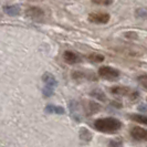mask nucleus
Instances as JSON below:
<instances>
[{
    "label": "nucleus",
    "instance_id": "obj_1",
    "mask_svg": "<svg viewBox=\"0 0 147 147\" xmlns=\"http://www.w3.org/2000/svg\"><path fill=\"white\" fill-rule=\"evenodd\" d=\"M94 127L97 131L103 133H114L117 132L122 127V123L117 118L114 117H104L98 118L94 122Z\"/></svg>",
    "mask_w": 147,
    "mask_h": 147
},
{
    "label": "nucleus",
    "instance_id": "obj_2",
    "mask_svg": "<svg viewBox=\"0 0 147 147\" xmlns=\"http://www.w3.org/2000/svg\"><path fill=\"white\" fill-rule=\"evenodd\" d=\"M98 75L105 80L114 81L119 78V71L112 66H101L98 69Z\"/></svg>",
    "mask_w": 147,
    "mask_h": 147
},
{
    "label": "nucleus",
    "instance_id": "obj_3",
    "mask_svg": "<svg viewBox=\"0 0 147 147\" xmlns=\"http://www.w3.org/2000/svg\"><path fill=\"white\" fill-rule=\"evenodd\" d=\"M111 16L106 12H93L88 15V21L97 23V24H105L110 21Z\"/></svg>",
    "mask_w": 147,
    "mask_h": 147
},
{
    "label": "nucleus",
    "instance_id": "obj_4",
    "mask_svg": "<svg viewBox=\"0 0 147 147\" xmlns=\"http://www.w3.org/2000/svg\"><path fill=\"white\" fill-rule=\"evenodd\" d=\"M111 92H112L113 94H115V95L131 96V97H133V98L138 96V94H137L136 92H134V91H132L131 88H125V86H114V88H112Z\"/></svg>",
    "mask_w": 147,
    "mask_h": 147
},
{
    "label": "nucleus",
    "instance_id": "obj_5",
    "mask_svg": "<svg viewBox=\"0 0 147 147\" xmlns=\"http://www.w3.org/2000/svg\"><path fill=\"white\" fill-rule=\"evenodd\" d=\"M131 135L136 140L147 142V129L143 127H133L131 129Z\"/></svg>",
    "mask_w": 147,
    "mask_h": 147
},
{
    "label": "nucleus",
    "instance_id": "obj_6",
    "mask_svg": "<svg viewBox=\"0 0 147 147\" xmlns=\"http://www.w3.org/2000/svg\"><path fill=\"white\" fill-rule=\"evenodd\" d=\"M26 15L30 17L31 19H34V20H40L44 17V12L41 8L39 7H31L29 8L27 11H26Z\"/></svg>",
    "mask_w": 147,
    "mask_h": 147
},
{
    "label": "nucleus",
    "instance_id": "obj_7",
    "mask_svg": "<svg viewBox=\"0 0 147 147\" xmlns=\"http://www.w3.org/2000/svg\"><path fill=\"white\" fill-rule=\"evenodd\" d=\"M63 59L66 63L69 64H75V63H79L81 61V58L78 53H75L73 51H65L63 53Z\"/></svg>",
    "mask_w": 147,
    "mask_h": 147
},
{
    "label": "nucleus",
    "instance_id": "obj_8",
    "mask_svg": "<svg viewBox=\"0 0 147 147\" xmlns=\"http://www.w3.org/2000/svg\"><path fill=\"white\" fill-rule=\"evenodd\" d=\"M42 80H43V82L48 85V86H55L57 85V80H55V78L52 75L51 73H44L43 76H42Z\"/></svg>",
    "mask_w": 147,
    "mask_h": 147
},
{
    "label": "nucleus",
    "instance_id": "obj_9",
    "mask_svg": "<svg viewBox=\"0 0 147 147\" xmlns=\"http://www.w3.org/2000/svg\"><path fill=\"white\" fill-rule=\"evenodd\" d=\"M88 60L90 62H93V63H100V62H103L104 61V55L102 54H100V53H91V54H88Z\"/></svg>",
    "mask_w": 147,
    "mask_h": 147
},
{
    "label": "nucleus",
    "instance_id": "obj_10",
    "mask_svg": "<svg viewBox=\"0 0 147 147\" xmlns=\"http://www.w3.org/2000/svg\"><path fill=\"white\" fill-rule=\"evenodd\" d=\"M3 10L9 16H17L20 12V7H18V6H7V7L3 8Z\"/></svg>",
    "mask_w": 147,
    "mask_h": 147
},
{
    "label": "nucleus",
    "instance_id": "obj_11",
    "mask_svg": "<svg viewBox=\"0 0 147 147\" xmlns=\"http://www.w3.org/2000/svg\"><path fill=\"white\" fill-rule=\"evenodd\" d=\"M131 118L133 121H136L140 124L147 125V115H140V114H133L131 115Z\"/></svg>",
    "mask_w": 147,
    "mask_h": 147
},
{
    "label": "nucleus",
    "instance_id": "obj_12",
    "mask_svg": "<svg viewBox=\"0 0 147 147\" xmlns=\"http://www.w3.org/2000/svg\"><path fill=\"white\" fill-rule=\"evenodd\" d=\"M47 112H53V113H58V114H64V109L61 106H53V105H48L47 106Z\"/></svg>",
    "mask_w": 147,
    "mask_h": 147
},
{
    "label": "nucleus",
    "instance_id": "obj_13",
    "mask_svg": "<svg viewBox=\"0 0 147 147\" xmlns=\"http://www.w3.org/2000/svg\"><path fill=\"white\" fill-rule=\"evenodd\" d=\"M91 95L95 96L97 100H100V101H103L105 102L106 101V96L104 94L102 91H100V90H95V91H93L92 93H91Z\"/></svg>",
    "mask_w": 147,
    "mask_h": 147
},
{
    "label": "nucleus",
    "instance_id": "obj_14",
    "mask_svg": "<svg viewBox=\"0 0 147 147\" xmlns=\"http://www.w3.org/2000/svg\"><path fill=\"white\" fill-rule=\"evenodd\" d=\"M80 136H81L82 140H90L92 138L91 133L88 132L86 128H82L81 131H80Z\"/></svg>",
    "mask_w": 147,
    "mask_h": 147
},
{
    "label": "nucleus",
    "instance_id": "obj_15",
    "mask_svg": "<svg viewBox=\"0 0 147 147\" xmlns=\"http://www.w3.org/2000/svg\"><path fill=\"white\" fill-rule=\"evenodd\" d=\"M92 1L100 6H110L113 3V0H92Z\"/></svg>",
    "mask_w": 147,
    "mask_h": 147
},
{
    "label": "nucleus",
    "instance_id": "obj_16",
    "mask_svg": "<svg viewBox=\"0 0 147 147\" xmlns=\"http://www.w3.org/2000/svg\"><path fill=\"white\" fill-rule=\"evenodd\" d=\"M109 147H123V143L121 140H113L109 143Z\"/></svg>",
    "mask_w": 147,
    "mask_h": 147
},
{
    "label": "nucleus",
    "instance_id": "obj_17",
    "mask_svg": "<svg viewBox=\"0 0 147 147\" xmlns=\"http://www.w3.org/2000/svg\"><path fill=\"white\" fill-rule=\"evenodd\" d=\"M53 94V88L52 86H45L43 88V95L47 96V97H49V96H51Z\"/></svg>",
    "mask_w": 147,
    "mask_h": 147
},
{
    "label": "nucleus",
    "instance_id": "obj_18",
    "mask_svg": "<svg viewBox=\"0 0 147 147\" xmlns=\"http://www.w3.org/2000/svg\"><path fill=\"white\" fill-rule=\"evenodd\" d=\"M136 16L140 17V18H145V17H147V10H144V9L140 8L136 11Z\"/></svg>",
    "mask_w": 147,
    "mask_h": 147
},
{
    "label": "nucleus",
    "instance_id": "obj_19",
    "mask_svg": "<svg viewBox=\"0 0 147 147\" xmlns=\"http://www.w3.org/2000/svg\"><path fill=\"white\" fill-rule=\"evenodd\" d=\"M138 81L142 83L143 86H145L147 88V75H143V76H140L138 78Z\"/></svg>",
    "mask_w": 147,
    "mask_h": 147
}]
</instances>
